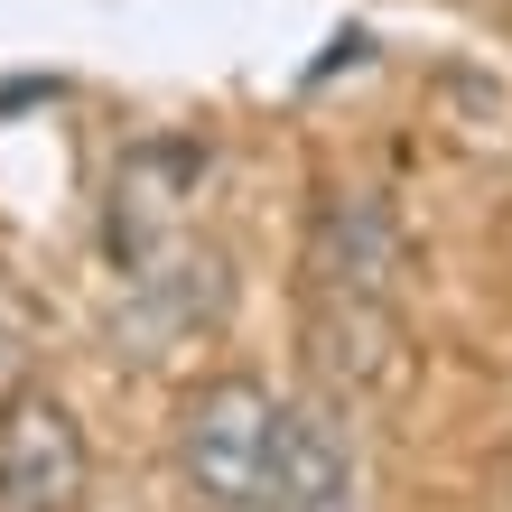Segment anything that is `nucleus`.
Here are the masks:
<instances>
[{"instance_id":"obj_1","label":"nucleus","mask_w":512,"mask_h":512,"mask_svg":"<svg viewBox=\"0 0 512 512\" xmlns=\"http://www.w3.org/2000/svg\"><path fill=\"white\" fill-rule=\"evenodd\" d=\"M270 429H280V391L252 382V373H215L177 401V429H168V457H177V485L215 512H252L261 503V466H270Z\"/></svg>"},{"instance_id":"obj_2","label":"nucleus","mask_w":512,"mask_h":512,"mask_svg":"<svg viewBox=\"0 0 512 512\" xmlns=\"http://www.w3.org/2000/svg\"><path fill=\"white\" fill-rule=\"evenodd\" d=\"M84 494H94L84 410L47 382L0 391V512H84Z\"/></svg>"},{"instance_id":"obj_3","label":"nucleus","mask_w":512,"mask_h":512,"mask_svg":"<svg viewBox=\"0 0 512 512\" xmlns=\"http://www.w3.org/2000/svg\"><path fill=\"white\" fill-rule=\"evenodd\" d=\"M252 512H364V466H354V438L326 401H280Z\"/></svg>"},{"instance_id":"obj_4","label":"nucleus","mask_w":512,"mask_h":512,"mask_svg":"<svg viewBox=\"0 0 512 512\" xmlns=\"http://www.w3.org/2000/svg\"><path fill=\"white\" fill-rule=\"evenodd\" d=\"M317 280L326 289H354V298H382L391 289V270H401V233H391V215L373 196H326L317 205Z\"/></svg>"},{"instance_id":"obj_5","label":"nucleus","mask_w":512,"mask_h":512,"mask_svg":"<svg viewBox=\"0 0 512 512\" xmlns=\"http://www.w3.org/2000/svg\"><path fill=\"white\" fill-rule=\"evenodd\" d=\"M308 345H317V373L326 382H401V326L382 317V298H354V289H326V308L308 317Z\"/></svg>"},{"instance_id":"obj_6","label":"nucleus","mask_w":512,"mask_h":512,"mask_svg":"<svg viewBox=\"0 0 512 512\" xmlns=\"http://www.w3.org/2000/svg\"><path fill=\"white\" fill-rule=\"evenodd\" d=\"M0 308H10V270H0Z\"/></svg>"},{"instance_id":"obj_7","label":"nucleus","mask_w":512,"mask_h":512,"mask_svg":"<svg viewBox=\"0 0 512 512\" xmlns=\"http://www.w3.org/2000/svg\"><path fill=\"white\" fill-rule=\"evenodd\" d=\"M196 512H215V503H196Z\"/></svg>"}]
</instances>
